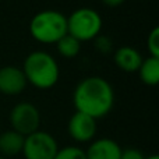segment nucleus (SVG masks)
Segmentation results:
<instances>
[{"instance_id": "6ab92c4d", "label": "nucleus", "mask_w": 159, "mask_h": 159, "mask_svg": "<svg viewBox=\"0 0 159 159\" xmlns=\"http://www.w3.org/2000/svg\"><path fill=\"white\" fill-rule=\"evenodd\" d=\"M145 159H159V157H158V155H151V157H148Z\"/></svg>"}, {"instance_id": "4468645a", "label": "nucleus", "mask_w": 159, "mask_h": 159, "mask_svg": "<svg viewBox=\"0 0 159 159\" xmlns=\"http://www.w3.org/2000/svg\"><path fill=\"white\" fill-rule=\"evenodd\" d=\"M53 159H87V157H85L84 149L74 145H70V147H64V148H59L57 154L55 155Z\"/></svg>"}, {"instance_id": "9b49d317", "label": "nucleus", "mask_w": 159, "mask_h": 159, "mask_svg": "<svg viewBox=\"0 0 159 159\" xmlns=\"http://www.w3.org/2000/svg\"><path fill=\"white\" fill-rule=\"evenodd\" d=\"M24 140V135L18 134L14 130H7V131L2 133L0 134V157L6 159L22 154Z\"/></svg>"}, {"instance_id": "aec40b11", "label": "nucleus", "mask_w": 159, "mask_h": 159, "mask_svg": "<svg viewBox=\"0 0 159 159\" xmlns=\"http://www.w3.org/2000/svg\"><path fill=\"white\" fill-rule=\"evenodd\" d=\"M0 159H4V158H2V157H0Z\"/></svg>"}, {"instance_id": "423d86ee", "label": "nucleus", "mask_w": 159, "mask_h": 159, "mask_svg": "<svg viewBox=\"0 0 159 159\" xmlns=\"http://www.w3.org/2000/svg\"><path fill=\"white\" fill-rule=\"evenodd\" d=\"M57 151V141L46 131L38 130L27 135L24 140L22 155L25 159H53Z\"/></svg>"}, {"instance_id": "dca6fc26", "label": "nucleus", "mask_w": 159, "mask_h": 159, "mask_svg": "<svg viewBox=\"0 0 159 159\" xmlns=\"http://www.w3.org/2000/svg\"><path fill=\"white\" fill-rule=\"evenodd\" d=\"M96 48L101 50V53H109L112 50V41L107 36H96Z\"/></svg>"}, {"instance_id": "f3484780", "label": "nucleus", "mask_w": 159, "mask_h": 159, "mask_svg": "<svg viewBox=\"0 0 159 159\" xmlns=\"http://www.w3.org/2000/svg\"><path fill=\"white\" fill-rule=\"evenodd\" d=\"M120 159H145V157L143 155V152L137 148H127V149H121Z\"/></svg>"}, {"instance_id": "39448f33", "label": "nucleus", "mask_w": 159, "mask_h": 159, "mask_svg": "<svg viewBox=\"0 0 159 159\" xmlns=\"http://www.w3.org/2000/svg\"><path fill=\"white\" fill-rule=\"evenodd\" d=\"M8 119H10L11 130L17 131L24 137L38 131L39 126H41L39 109L31 102H20V103L14 105Z\"/></svg>"}, {"instance_id": "f257e3e1", "label": "nucleus", "mask_w": 159, "mask_h": 159, "mask_svg": "<svg viewBox=\"0 0 159 159\" xmlns=\"http://www.w3.org/2000/svg\"><path fill=\"white\" fill-rule=\"evenodd\" d=\"M75 112L84 113L92 119L105 117L115 105V91L105 78L92 75L77 84L73 95Z\"/></svg>"}, {"instance_id": "9d476101", "label": "nucleus", "mask_w": 159, "mask_h": 159, "mask_svg": "<svg viewBox=\"0 0 159 159\" xmlns=\"http://www.w3.org/2000/svg\"><path fill=\"white\" fill-rule=\"evenodd\" d=\"M116 66L126 73L138 71L141 63H143V56L137 49L131 46H121L115 50L113 53Z\"/></svg>"}, {"instance_id": "20e7f679", "label": "nucleus", "mask_w": 159, "mask_h": 159, "mask_svg": "<svg viewBox=\"0 0 159 159\" xmlns=\"http://www.w3.org/2000/svg\"><path fill=\"white\" fill-rule=\"evenodd\" d=\"M102 30V18L98 11L89 7L74 10L67 17V34L80 42L92 41L99 36Z\"/></svg>"}, {"instance_id": "7ed1b4c3", "label": "nucleus", "mask_w": 159, "mask_h": 159, "mask_svg": "<svg viewBox=\"0 0 159 159\" xmlns=\"http://www.w3.org/2000/svg\"><path fill=\"white\" fill-rule=\"evenodd\" d=\"M32 38L42 43H56L67 34V17L57 10L36 13L30 22Z\"/></svg>"}, {"instance_id": "f03ea898", "label": "nucleus", "mask_w": 159, "mask_h": 159, "mask_svg": "<svg viewBox=\"0 0 159 159\" xmlns=\"http://www.w3.org/2000/svg\"><path fill=\"white\" fill-rule=\"evenodd\" d=\"M21 70L28 84L38 89H49L55 87L60 77V69L56 59L43 50L31 52L25 57Z\"/></svg>"}, {"instance_id": "0eeeda50", "label": "nucleus", "mask_w": 159, "mask_h": 159, "mask_svg": "<svg viewBox=\"0 0 159 159\" xmlns=\"http://www.w3.org/2000/svg\"><path fill=\"white\" fill-rule=\"evenodd\" d=\"M67 131L70 137L77 143L92 141V138L96 134V120L88 115L75 112L69 120Z\"/></svg>"}, {"instance_id": "ddd939ff", "label": "nucleus", "mask_w": 159, "mask_h": 159, "mask_svg": "<svg viewBox=\"0 0 159 159\" xmlns=\"http://www.w3.org/2000/svg\"><path fill=\"white\" fill-rule=\"evenodd\" d=\"M56 48H57V52L60 56L66 59H73L78 56L80 50H81V42L70 34H66L56 42Z\"/></svg>"}, {"instance_id": "1a4fd4ad", "label": "nucleus", "mask_w": 159, "mask_h": 159, "mask_svg": "<svg viewBox=\"0 0 159 159\" xmlns=\"http://www.w3.org/2000/svg\"><path fill=\"white\" fill-rule=\"evenodd\" d=\"M121 148L112 138H99L92 141L85 151L87 159H120Z\"/></svg>"}, {"instance_id": "f8f14e48", "label": "nucleus", "mask_w": 159, "mask_h": 159, "mask_svg": "<svg viewBox=\"0 0 159 159\" xmlns=\"http://www.w3.org/2000/svg\"><path fill=\"white\" fill-rule=\"evenodd\" d=\"M138 74L145 85L155 87L159 82V59L152 56L143 59V63L138 69Z\"/></svg>"}, {"instance_id": "6e6552de", "label": "nucleus", "mask_w": 159, "mask_h": 159, "mask_svg": "<svg viewBox=\"0 0 159 159\" xmlns=\"http://www.w3.org/2000/svg\"><path fill=\"white\" fill-rule=\"evenodd\" d=\"M28 85L21 69L4 66L0 69V92L4 95H18Z\"/></svg>"}, {"instance_id": "2eb2a0df", "label": "nucleus", "mask_w": 159, "mask_h": 159, "mask_svg": "<svg viewBox=\"0 0 159 159\" xmlns=\"http://www.w3.org/2000/svg\"><path fill=\"white\" fill-rule=\"evenodd\" d=\"M147 46H148L149 56L159 59V28L155 27L154 30L149 32L148 41H147Z\"/></svg>"}, {"instance_id": "a211bd4d", "label": "nucleus", "mask_w": 159, "mask_h": 159, "mask_svg": "<svg viewBox=\"0 0 159 159\" xmlns=\"http://www.w3.org/2000/svg\"><path fill=\"white\" fill-rule=\"evenodd\" d=\"M103 4H106L107 7H117V6L123 4L126 0H101Z\"/></svg>"}]
</instances>
